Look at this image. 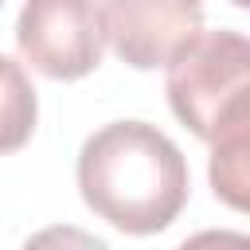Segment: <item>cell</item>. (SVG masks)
<instances>
[{
    "label": "cell",
    "instance_id": "4",
    "mask_svg": "<svg viewBox=\"0 0 250 250\" xmlns=\"http://www.w3.org/2000/svg\"><path fill=\"white\" fill-rule=\"evenodd\" d=\"M113 55L137 70L168 66L203 27V0H102Z\"/></svg>",
    "mask_w": 250,
    "mask_h": 250
},
{
    "label": "cell",
    "instance_id": "6",
    "mask_svg": "<svg viewBox=\"0 0 250 250\" xmlns=\"http://www.w3.org/2000/svg\"><path fill=\"white\" fill-rule=\"evenodd\" d=\"M4 78H8V105H4V148H20L23 137L35 129V90L23 82L20 62L4 59Z\"/></svg>",
    "mask_w": 250,
    "mask_h": 250
},
{
    "label": "cell",
    "instance_id": "5",
    "mask_svg": "<svg viewBox=\"0 0 250 250\" xmlns=\"http://www.w3.org/2000/svg\"><path fill=\"white\" fill-rule=\"evenodd\" d=\"M207 145H211L207 180L215 199L250 215V86L223 105Z\"/></svg>",
    "mask_w": 250,
    "mask_h": 250
},
{
    "label": "cell",
    "instance_id": "9",
    "mask_svg": "<svg viewBox=\"0 0 250 250\" xmlns=\"http://www.w3.org/2000/svg\"><path fill=\"white\" fill-rule=\"evenodd\" d=\"M230 4H238V8H250V0H230Z\"/></svg>",
    "mask_w": 250,
    "mask_h": 250
},
{
    "label": "cell",
    "instance_id": "8",
    "mask_svg": "<svg viewBox=\"0 0 250 250\" xmlns=\"http://www.w3.org/2000/svg\"><path fill=\"white\" fill-rule=\"evenodd\" d=\"M176 250H250V234H238V230H199V234L184 238Z\"/></svg>",
    "mask_w": 250,
    "mask_h": 250
},
{
    "label": "cell",
    "instance_id": "3",
    "mask_svg": "<svg viewBox=\"0 0 250 250\" xmlns=\"http://www.w3.org/2000/svg\"><path fill=\"white\" fill-rule=\"evenodd\" d=\"M105 43V16L98 0H23L20 8L16 47L55 82H74L98 70Z\"/></svg>",
    "mask_w": 250,
    "mask_h": 250
},
{
    "label": "cell",
    "instance_id": "1",
    "mask_svg": "<svg viewBox=\"0 0 250 250\" xmlns=\"http://www.w3.org/2000/svg\"><path fill=\"white\" fill-rule=\"evenodd\" d=\"M78 191L125 234L164 230L188 203V160L148 121H109L78 152Z\"/></svg>",
    "mask_w": 250,
    "mask_h": 250
},
{
    "label": "cell",
    "instance_id": "7",
    "mask_svg": "<svg viewBox=\"0 0 250 250\" xmlns=\"http://www.w3.org/2000/svg\"><path fill=\"white\" fill-rule=\"evenodd\" d=\"M23 250H109L98 234L82 230V227H70V223H55V227H43L35 230Z\"/></svg>",
    "mask_w": 250,
    "mask_h": 250
},
{
    "label": "cell",
    "instance_id": "2",
    "mask_svg": "<svg viewBox=\"0 0 250 250\" xmlns=\"http://www.w3.org/2000/svg\"><path fill=\"white\" fill-rule=\"evenodd\" d=\"M250 86V35L238 31H199L172 62L164 94L172 113L199 137L211 141L223 105Z\"/></svg>",
    "mask_w": 250,
    "mask_h": 250
}]
</instances>
